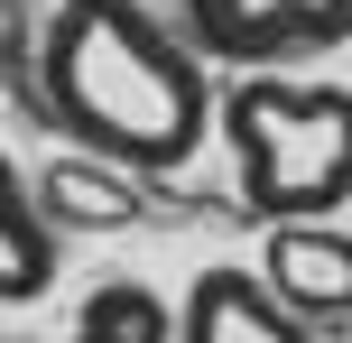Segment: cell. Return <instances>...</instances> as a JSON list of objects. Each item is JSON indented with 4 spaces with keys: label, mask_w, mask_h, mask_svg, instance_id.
I'll use <instances>...</instances> for the list:
<instances>
[{
    "label": "cell",
    "mask_w": 352,
    "mask_h": 343,
    "mask_svg": "<svg viewBox=\"0 0 352 343\" xmlns=\"http://www.w3.org/2000/svg\"><path fill=\"white\" fill-rule=\"evenodd\" d=\"M213 65L148 0H56L37 37V111L56 140L130 177H176L213 140Z\"/></svg>",
    "instance_id": "obj_1"
},
{
    "label": "cell",
    "mask_w": 352,
    "mask_h": 343,
    "mask_svg": "<svg viewBox=\"0 0 352 343\" xmlns=\"http://www.w3.org/2000/svg\"><path fill=\"white\" fill-rule=\"evenodd\" d=\"M260 223H334L352 204V93L324 74H241L213 102Z\"/></svg>",
    "instance_id": "obj_2"
},
{
    "label": "cell",
    "mask_w": 352,
    "mask_h": 343,
    "mask_svg": "<svg viewBox=\"0 0 352 343\" xmlns=\"http://www.w3.org/2000/svg\"><path fill=\"white\" fill-rule=\"evenodd\" d=\"M176 28L204 65L306 74L352 37V0H176Z\"/></svg>",
    "instance_id": "obj_3"
},
{
    "label": "cell",
    "mask_w": 352,
    "mask_h": 343,
    "mask_svg": "<svg viewBox=\"0 0 352 343\" xmlns=\"http://www.w3.org/2000/svg\"><path fill=\"white\" fill-rule=\"evenodd\" d=\"M260 278L306 334H352V232L343 223H269Z\"/></svg>",
    "instance_id": "obj_4"
},
{
    "label": "cell",
    "mask_w": 352,
    "mask_h": 343,
    "mask_svg": "<svg viewBox=\"0 0 352 343\" xmlns=\"http://www.w3.org/2000/svg\"><path fill=\"white\" fill-rule=\"evenodd\" d=\"M176 343H316V334L269 297L260 269L213 260V269H195V288L176 297Z\"/></svg>",
    "instance_id": "obj_5"
},
{
    "label": "cell",
    "mask_w": 352,
    "mask_h": 343,
    "mask_svg": "<svg viewBox=\"0 0 352 343\" xmlns=\"http://www.w3.org/2000/svg\"><path fill=\"white\" fill-rule=\"evenodd\" d=\"M56 223L37 204V177L0 148V307H37L56 288Z\"/></svg>",
    "instance_id": "obj_6"
},
{
    "label": "cell",
    "mask_w": 352,
    "mask_h": 343,
    "mask_svg": "<svg viewBox=\"0 0 352 343\" xmlns=\"http://www.w3.org/2000/svg\"><path fill=\"white\" fill-rule=\"evenodd\" d=\"M37 204H47L56 232H130L148 195H140V177H130V167L65 148V158H47V177H37Z\"/></svg>",
    "instance_id": "obj_7"
},
{
    "label": "cell",
    "mask_w": 352,
    "mask_h": 343,
    "mask_svg": "<svg viewBox=\"0 0 352 343\" xmlns=\"http://www.w3.org/2000/svg\"><path fill=\"white\" fill-rule=\"evenodd\" d=\"M74 343H176V307L148 278H102L74 316Z\"/></svg>",
    "instance_id": "obj_8"
}]
</instances>
